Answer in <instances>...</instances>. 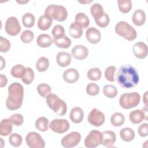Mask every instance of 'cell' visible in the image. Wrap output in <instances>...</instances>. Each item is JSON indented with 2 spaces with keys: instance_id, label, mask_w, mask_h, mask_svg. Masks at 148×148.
<instances>
[{
  "instance_id": "6da1fadb",
  "label": "cell",
  "mask_w": 148,
  "mask_h": 148,
  "mask_svg": "<svg viewBox=\"0 0 148 148\" xmlns=\"http://www.w3.org/2000/svg\"><path fill=\"white\" fill-rule=\"evenodd\" d=\"M117 81L124 88H131L137 85L139 76L136 68L130 64L123 65L118 70Z\"/></svg>"
},
{
  "instance_id": "7a4b0ae2",
  "label": "cell",
  "mask_w": 148,
  "mask_h": 148,
  "mask_svg": "<svg viewBox=\"0 0 148 148\" xmlns=\"http://www.w3.org/2000/svg\"><path fill=\"white\" fill-rule=\"evenodd\" d=\"M8 97L6 101V106L9 110H14L19 109L23 103L24 88L17 82L12 83L8 87Z\"/></svg>"
},
{
  "instance_id": "3957f363",
  "label": "cell",
  "mask_w": 148,
  "mask_h": 148,
  "mask_svg": "<svg viewBox=\"0 0 148 148\" xmlns=\"http://www.w3.org/2000/svg\"><path fill=\"white\" fill-rule=\"evenodd\" d=\"M46 98V103L49 108L58 116H61L66 113L67 106L66 103L62 99H60L57 95L50 93Z\"/></svg>"
},
{
  "instance_id": "277c9868",
  "label": "cell",
  "mask_w": 148,
  "mask_h": 148,
  "mask_svg": "<svg viewBox=\"0 0 148 148\" xmlns=\"http://www.w3.org/2000/svg\"><path fill=\"white\" fill-rule=\"evenodd\" d=\"M115 31L119 35L128 41L135 40L137 36V33L135 28L124 21L117 23L115 27Z\"/></svg>"
},
{
  "instance_id": "5b68a950",
  "label": "cell",
  "mask_w": 148,
  "mask_h": 148,
  "mask_svg": "<svg viewBox=\"0 0 148 148\" xmlns=\"http://www.w3.org/2000/svg\"><path fill=\"white\" fill-rule=\"evenodd\" d=\"M140 101V96L137 92L123 94L119 98L120 106L125 109H130L137 106Z\"/></svg>"
},
{
  "instance_id": "8992f818",
  "label": "cell",
  "mask_w": 148,
  "mask_h": 148,
  "mask_svg": "<svg viewBox=\"0 0 148 148\" xmlns=\"http://www.w3.org/2000/svg\"><path fill=\"white\" fill-rule=\"evenodd\" d=\"M45 14L58 21H64L68 17V12L63 6L50 5L46 8Z\"/></svg>"
},
{
  "instance_id": "52a82bcc",
  "label": "cell",
  "mask_w": 148,
  "mask_h": 148,
  "mask_svg": "<svg viewBox=\"0 0 148 148\" xmlns=\"http://www.w3.org/2000/svg\"><path fill=\"white\" fill-rule=\"evenodd\" d=\"M102 133L98 130L91 131L84 140V145L88 148H94L102 144Z\"/></svg>"
},
{
  "instance_id": "ba28073f",
  "label": "cell",
  "mask_w": 148,
  "mask_h": 148,
  "mask_svg": "<svg viewBox=\"0 0 148 148\" xmlns=\"http://www.w3.org/2000/svg\"><path fill=\"white\" fill-rule=\"evenodd\" d=\"M25 142L30 148H44L45 142L39 134L36 132H29L25 137Z\"/></svg>"
},
{
  "instance_id": "9c48e42d",
  "label": "cell",
  "mask_w": 148,
  "mask_h": 148,
  "mask_svg": "<svg viewBox=\"0 0 148 148\" xmlns=\"http://www.w3.org/2000/svg\"><path fill=\"white\" fill-rule=\"evenodd\" d=\"M81 140V135L77 132H72L61 139V143L65 148H71L76 146Z\"/></svg>"
},
{
  "instance_id": "30bf717a",
  "label": "cell",
  "mask_w": 148,
  "mask_h": 148,
  "mask_svg": "<svg viewBox=\"0 0 148 148\" xmlns=\"http://www.w3.org/2000/svg\"><path fill=\"white\" fill-rule=\"evenodd\" d=\"M5 29L6 32L10 36H16L18 35L21 31V26L15 17H9L5 23Z\"/></svg>"
},
{
  "instance_id": "8fae6325",
  "label": "cell",
  "mask_w": 148,
  "mask_h": 148,
  "mask_svg": "<svg viewBox=\"0 0 148 148\" xmlns=\"http://www.w3.org/2000/svg\"><path fill=\"white\" fill-rule=\"evenodd\" d=\"M105 120L104 114L97 108L92 109L87 117L88 123L95 127L101 126L104 123Z\"/></svg>"
},
{
  "instance_id": "7c38bea8",
  "label": "cell",
  "mask_w": 148,
  "mask_h": 148,
  "mask_svg": "<svg viewBox=\"0 0 148 148\" xmlns=\"http://www.w3.org/2000/svg\"><path fill=\"white\" fill-rule=\"evenodd\" d=\"M49 127L54 132L63 134L69 129L70 124L66 119H56L50 122Z\"/></svg>"
},
{
  "instance_id": "4fadbf2b",
  "label": "cell",
  "mask_w": 148,
  "mask_h": 148,
  "mask_svg": "<svg viewBox=\"0 0 148 148\" xmlns=\"http://www.w3.org/2000/svg\"><path fill=\"white\" fill-rule=\"evenodd\" d=\"M147 109L146 108V110H139V109H136L134 110H132L130 112L129 114V119L130 121L135 124H139L141 123L143 120H147Z\"/></svg>"
},
{
  "instance_id": "5bb4252c",
  "label": "cell",
  "mask_w": 148,
  "mask_h": 148,
  "mask_svg": "<svg viewBox=\"0 0 148 148\" xmlns=\"http://www.w3.org/2000/svg\"><path fill=\"white\" fill-rule=\"evenodd\" d=\"M133 53L138 59H143L147 56V46L142 42L136 43L132 47Z\"/></svg>"
},
{
  "instance_id": "9a60e30c",
  "label": "cell",
  "mask_w": 148,
  "mask_h": 148,
  "mask_svg": "<svg viewBox=\"0 0 148 148\" xmlns=\"http://www.w3.org/2000/svg\"><path fill=\"white\" fill-rule=\"evenodd\" d=\"M86 39L91 44L99 43L101 39V35L98 29L95 27H90L86 31Z\"/></svg>"
},
{
  "instance_id": "2e32d148",
  "label": "cell",
  "mask_w": 148,
  "mask_h": 148,
  "mask_svg": "<svg viewBox=\"0 0 148 148\" xmlns=\"http://www.w3.org/2000/svg\"><path fill=\"white\" fill-rule=\"evenodd\" d=\"M71 53L73 58L79 60H82L86 58L88 56V50L86 46L77 45L72 48Z\"/></svg>"
},
{
  "instance_id": "e0dca14e",
  "label": "cell",
  "mask_w": 148,
  "mask_h": 148,
  "mask_svg": "<svg viewBox=\"0 0 148 148\" xmlns=\"http://www.w3.org/2000/svg\"><path fill=\"white\" fill-rule=\"evenodd\" d=\"M102 145L106 147H112L114 144L116 136L115 133L112 131H105L102 132Z\"/></svg>"
},
{
  "instance_id": "ac0fdd59",
  "label": "cell",
  "mask_w": 148,
  "mask_h": 148,
  "mask_svg": "<svg viewBox=\"0 0 148 148\" xmlns=\"http://www.w3.org/2000/svg\"><path fill=\"white\" fill-rule=\"evenodd\" d=\"M63 79L68 83H73L77 81L79 78L78 71L75 68H69L63 73Z\"/></svg>"
},
{
  "instance_id": "d6986e66",
  "label": "cell",
  "mask_w": 148,
  "mask_h": 148,
  "mask_svg": "<svg viewBox=\"0 0 148 148\" xmlns=\"http://www.w3.org/2000/svg\"><path fill=\"white\" fill-rule=\"evenodd\" d=\"M56 61L59 66L66 67L68 66L71 62V56L67 52H58L56 56Z\"/></svg>"
},
{
  "instance_id": "ffe728a7",
  "label": "cell",
  "mask_w": 148,
  "mask_h": 148,
  "mask_svg": "<svg viewBox=\"0 0 148 148\" xmlns=\"http://www.w3.org/2000/svg\"><path fill=\"white\" fill-rule=\"evenodd\" d=\"M70 119L74 123H80L82 121L84 117V113L82 108L75 107L72 109L70 112Z\"/></svg>"
},
{
  "instance_id": "44dd1931",
  "label": "cell",
  "mask_w": 148,
  "mask_h": 148,
  "mask_svg": "<svg viewBox=\"0 0 148 148\" xmlns=\"http://www.w3.org/2000/svg\"><path fill=\"white\" fill-rule=\"evenodd\" d=\"M133 23L136 26H141L144 24L146 21L145 12L142 9L136 10L132 16Z\"/></svg>"
},
{
  "instance_id": "7402d4cb",
  "label": "cell",
  "mask_w": 148,
  "mask_h": 148,
  "mask_svg": "<svg viewBox=\"0 0 148 148\" xmlns=\"http://www.w3.org/2000/svg\"><path fill=\"white\" fill-rule=\"evenodd\" d=\"M53 19L49 16L43 14L40 16L38 21V27L42 31H46L50 28L52 24Z\"/></svg>"
},
{
  "instance_id": "603a6c76",
  "label": "cell",
  "mask_w": 148,
  "mask_h": 148,
  "mask_svg": "<svg viewBox=\"0 0 148 148\" xmlns=\"http://www.w3.org/2000/svg\"><path fill=\"white\" fill-rule=\"evenodd\" d=\"M37 45L42 48H46L50 47L53 43L51 37L46 34H42L39 35L36 39Z\"/></svg>"
},
{
  "instance_id": "cb8c5ba5",
  "label": "cell",
  "mask_w": 148,
  "mask_h": 148,
  "mask_svg": "<svg viewBox=\"0 0 148 148\" xmlns=\"http://www.w3.org/2000/svg\"><path fill=\"white\" fill-rule=\"evenodd\" d=\"M10 119H5L1 120L0 123V135L6 136L9 135L12 131L13 127Z\"/></svg>"
},
{
  "instance_id": "d4e9b609",
  "label": "cell",
  "mask_w": 148,
  "mask_h": 148,
  "mask_svg": "<svg viewBox=\"0 0 148 148\" xmlns=\"http://www.w3.org/2000/svg\"><path fill=\"white\" fill-rule=\"evenodd\" d=\"M75 23L82 28H87L90 24L88 16L84 13H78L75 16Z\"/></svg>"
},
{
  "instance_id": "484cf974",
  "label": "cell",
  "mask_w": 148,
  "mask_h": 148,
  "mask_svg": "<svg viewBox=\"0 0 148 148\" xmlns=\"http://www.w3.org/2000/svg\"><path fill=\"white\" fill-rule=\"evenodd\" d=\"M120 136L121 139L125 142H131L135 138V132L130 128L125 127L121 130L120 131Z\"/></svg>"
},
{
  "instance_id": "4316f807",
  "label": "cell",
  "mask_w": 148,
  "mask_h": 148,
  "mask_svg": "<svg viewBox=\"0 0 148 148\" xmlns=\"http://www.w3.org/2000/svg\"><path fill=\"white\" fill-rule=\"evenodd\" d=\"M53 43L60 48L62 49H68L71 45V40L66 35L64 36L62 38L53 39Z\"/></svg>"
},
{
  "instance_id": "83f0119b",
  "label": "cell",
  "mask_w": 148,
  "mask_h": 148,
  "mask_svg": "<svg viewBox=\"0 0 148 148\" xmlns=\"http://www.w3.org/2000/svg\"><path fill=\"white\" fill-rule=\"evenodd\" d=\"M69 34L75 39L80 38L83 34L82 28L77 25L75 22L72 23L69 28Z\"/></svg>"
},
{
  "instance_id": "f1b7e54d",
  "label": "cell",
  "mask_w": 148,
  "mask_h": 148,
  "mask_svg": "<svg viewBox=\"0 0 148 148\" xmlns=\"http://www.w3.org/2000/svg\"><path fill=\"white\" fill-rule=\"evenodd\" d=\"M104 95L109 98H114L117 95L118 91L116 87L112 84H106L103 87Z\"/></svg>"
},
{
  "instance_id": "f546056e",
  "label": "cell",
  "mask_w": 148,
  "mask_h": 148,
  "mask_svg": "<svg viewBox=\"0 0 148 148\" xmlns=\"http://www.w3.org/2000/svg\"><path fill=\"white\" fill-rule=\"evenodd\" d=\"M125 121L124 116L120 112H116L110 117V123L114 127L122 125Z\"/></svg>"
},
{
  "instance_id": "4dcf8cb0",
  "label": "cell",
  "mask_w": 148,
  "mask_h": 148,
  "mask_svg": "<svg viewBox=\"0 0 148 148\" xmlns=\"http://www.w3.org/2000/svg\"><path fill=\"white\" fill-rule=\"evenodd\" d=\"M49 120L45 117H39L35 121V127L40 131L45 132L49 129Z\"/></svg>"
},
{
  "instance_id": "1f68e13d",
  "label": "cell",
  "mask_w": 148,
  "mask_h": 148,
  "mask_svg": "<svg viewBox=\"0 0 148 148\" xmlns=\"http://www.w3.org/2000/svg\"><path fill=\"white\" fill-rule=\"evenodd\" d=\"M35 18L33 14L26 13L22 17V23L26 28H31L34 25Z\"/></svg>"
},
{
  "instance_id": "d6a6232c",
  "label": "cell",
  "mask_w": 148,
  "mask_h": 148,
  "mask_svg": "<svg viewBox=\"0 0 148 148\" xmlns=\"http://www.w3.org/2000/svg\"><path fill=\"white\" fill-rule=\"evenodd\" d=\"M35 74L34 71L30 67H26L24 74L21 77L22 82L25 84H29L34 80Z\"/></svg>"
},
{
  "instance_id": "836d02e7",
  "label": "cell",
  "mask_w": 148,
  "mask_h": 148,
  "mask_svg": "<svg viewBox=\"0 0 148 148\" xmlns=\"http://www.w3.org/2000/svg\"><path fill=\"white\" fill-rule=\"evenodd\" d=\"M119 10L123 13H128L132 8V2L130 0L117 1Z\"/></svg>"
},
{
  "instance_id": "e575fe53",
  "label": "cell",
  "mask_w": 148,
  "mask_h": 148,
  "mask_svg": "<svg viewBox=\"0 0 148 148\" xmlns=\"http://www.w3.org/2000/svg\"><path fill=\"white\" fill-rule=\"evenodd\" d=\"M49 66V61L45 57H40L36 63V68L39 72L46 71Z\"/></svg>"
},
{
  "instance_id": "d590c367",
  "label": "cell",
  "mask_w": 148,
  "mask_h": 148,
  "mask_svg": "<svg viewBox=\"0 0 148 148\" xmlns=\"http://www.w3.org/2000/svg\"><path fill=\"white\" fill-rule=\"evenodd\" d=\"M90 12L94 20L101 16L104 13L102 6L98 3H95L92 5L90 8Z\"/></svg>"
},
{
  "instance_id": "8d00e7d4",
  "label": "cell",
  "mask_w": 148,
  "mask_h": 148,
  "mask_svg": "<svg viewBox=\"0 0 148 148\" xmlns=\"http://www.w3.org/2000/svg\"><path fill=\"white\" fill-rule=\"evenodd\" d=\"M25 71V68L21 64H17L11 69V75L16 78H21Z\"/></svg>"
},
{
  "instance_id": "74e56055",
  "label": "cell",
  "mask_w": 148,
  "mask_h": 148,
  "mask_svg": "<svg viewBox=\"0 0 148 148\" xmlns=\"http://www.w3.org/2000/svg\"><path fill=\"white\" fill-rule=\"evenodd\" d=\"M101 71L99 68L95 67L90 68L87 73L88 79L90 80L97 81L99 80L101 77Z\"/></svg>"
},
{
  "instance_id": "f35d334b",
  "label": "cell",
  "mask_w": 148,
  "mask_h": 148,
  "mask_svg": "<svg viewBox=\"0 0 148 148\" xmlns=\"http://www.w3.org/2000/svg\"><path fill=\"white\" fill-rule=\"evenodd\" d=\"M37 91L42 97L46 98L51 92V88L49 85L46 83H42L37 86Z\"/></svg>"
},
{
  "instance_id": "ab89813d",
  "label": "cell",
  "mask_w": 148,
  "mask_h": 148,
  "mask_svg": "<svg viewBox=\"0 0 148 148\" xmlns=\"http://www.w3.org/2000/svg\"><path fill=\"white\" fill-rule=\"evenodd\" d=\"M94 20L98 26L101 28H105L109 25L110 22V18L109 15L104 12L101 16L98 18L95 19Z\"/></svg>"
},
{
  "instance_id": "60d3db41",
  "label": "cell",
  "mask_w": 148,
  "mask_h": 148,
  "mask_svg": "<svg viewBox=\"0 0 148 148\" xmlns=\"http://www.w3.org/2000/svg\"><path fill=\"white\" fill-rule=\"evenodd\" d=\"M9 141L10 144L13 147H19L22 143L23 139L20 135L17 133H13L10 135Z\"/></svg>"
},
{
  "instance_id": "b9f144b4",
  "label": "cell",
  "mask_w": 148,
  "mask_h": 148,
  "mask_svg": "<svg viewBox=\"0 0 148 148\" xmlns=\"http://www.w3.org/2000/svg\"><path fill=\"white\" fill-rule=\"evenodd\" d=\"M34 34L31 30H25L20 35L21 40L24 43H31L34 39Z\"/></svg>"
},
{
  "instance_id": "7bdbcfd3",
  "label": "cell",
  "mask_w": 148,
  "mask_h": 148,
  "mask_svg": "<svg viewBox=\"0 0 148 148\" xmlns=\"http://www.w3.org/2000/svg\"><path fill=\"white\" fill-rule=\"evenodd\" d=\"M86 92L91 96H95L99 92V87L94 83H91L86 86Z\"/></svg>"
},
{
  "instance_id": "ee69618b",
  "label": "cell",
  "mask_w": 148,
  "mask_h": 148,
  "mask_svg": "<svg viewBox=\"0 0 148 148\" xmlns=\"http://www.w3.org/2000/svg\"><path fill=\"white\" fill-rule=\"evenodd\" d=\"M51 34L54 39H58L65 36L64 28L61 25H56L52 29Z\"/></svg>"
},
{
  "instance_id": "f6af8a7d",
  "label": "cell",
  "mask_w": 148,
  "mask_h": 148,
  "mask_svg": "<svg viewBox=\"0 0 148 148\" xmlns=\"http://www.w3.org/2000/svg\"><path fill=\"white\" fill-rule=\"evenodd\" d=\"M116 68L114 66H109L105 71V78L110 82H114V73Z\"/></svg>"
},
{
  "instance_id": "bcb514c9",
  "label": "cell",
  "mask_w": 148,
  "mask_h": 148,
  "mask_svg": "<svg viewBox=\"0 0 148 148\" xmlns=\"http://www.w3.org/2000/svg\"><path fill=\"white\" fill-rule=\"evenodd\" d=\"M10 42L6 38L0 36V51L2 53H6L10 49Z\"/></svg>"
},
{
  "instance_id": "7dc6e473",
  "label": "cell",
  "mask_w": 148,
  "mask_h": 148,
  "mask_svg": "<svg viewBox=\"0 0 148 148\" xmlns=\"http://www.w3.org/2000/svg\"><path fill=\"white\" fill-rule=\"evenodd\" d=\"M12 123L16 126H20L24 122L23 116L19 113H15L12 114L9 119Z\"/></svg>"
},
{
  "instance_id": "c3c4849f",
  "label": "cell",
  "mask_w": 148,
  "mask_h": 148,
  "mask_svg": "<svg viewBox=\"0 0 148 148\" xmlns=\"http://www.w3.org/2000/svg\"><path fill=\"white\" fill-rule=\"evenodd\" d=\"M147 123H143L138 128V132L139 134V135L142 137H145L147 136L148 135L147 132Z\"/></svg>"
},
{
  "instance_id": "681fc988",
  "label": "cell",
  "mask_w": 148,
  "mask_h": 148,
  "mask_svg": "<svg viewBox=\"0 0 148 148\" xmlns=\"http://www.w3.org/2000/svg\"><path fill=\"white\" fill-rule=\"evenodd\" d=\"M0 86L1 87H5L8 83V79L6 76L3 75V74L0 75Z\"/></svg>"
},
{
  "instance_id": "f907efd6",
  "label": "cell",
  "mask_w": 148,
  "mask_h": 148,
  "mask_svg": "<svg viewBox=\"0 0 148 148\" xmlns=\"http://www.w3.org/2000/svg\"><path fill=\"white\" fill-rule=\"evenodd\" d=\"M147 91H146L145 93V94L143 95V102H144V103L145 104L146 106H147Z\"/></svg>"
},
{
  "instance_id": "816d5d0a",
  "label": "cell",
  "mask_w": 148,
  "mask_h": 148,
  "mask_svg": "<svg viewBox=\"0 0 148 148\" xmlns=\"http://www.w3.org/2000/svg\"><path fill=\"white\" fill-rule=\"evenodd\" d=\"M1 70H2V69L5 66V61L3 58L2 57H1Z\"/></svg>"
},
{
  "instance_id": "f5cc1de1",
  "label": "cell",
  "mask_w": 148,
  "mask_h": 148,
  "mask_svg": "<svg viewBox=\"0 0 148 148\" xmlns=\"http://www.w3.org/2000/svg\"><path fill=\"white\" fill-rule=\"evenodd\" d=\"M79 2H80L82 3H90L92 2V1H83V2H82V1H78Z\"/></svg>"
},
{
  "instance_id": "db71d44e",
  "label": "cell",
  "mask_w": 148,
  "mask_h": 148,
  "mask_svg": "<svg viewBox=\"0 0 148 148\" xmlns=\"http://www.w3.org/2000/svg\"><path fill=\"white\" fill-rule=\"evenodd\" d=\"M29 2L28 1H25V2H21V1H17V2L20 3H27V2Z\"/></svg>"
}]
</instances>
